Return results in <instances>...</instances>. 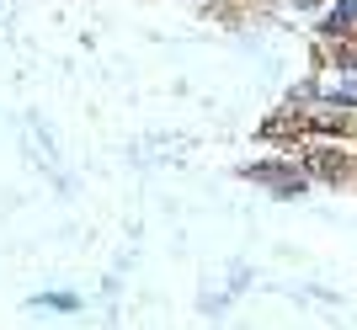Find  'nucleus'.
Listing matches in <instances>:
<instances>
[{
  "instance_id": "nucleus-1",
  "label": "nucleus",
  "mask_w": 357,
  "mask_h": 330,
  "mask_svg": "<svg viewBox=\"0 0 357 330\" xmlns=\"http://www.w3.org/2000/svg\"><path fill=\"white\" fill-rule=\"evenodd\" d=\"M310 176H320V181H342L347 176V155H331V150H320V155H310Z\"/></svg>"
},
{
  "instance_id": "nucleus-2",
  "label": "nucleus",
  "mask_w": 357,
  "mask_h": 330,
  "mask_svg": "<svg viewBox=\"0 0 357 330\" xmlns=\"http://www.w3.org/2000/svg\"><path fill=\"white\" fill-rule=\"evenodd\" d=\"M347 27H357V0H342V6L326 16V32H347Z\"/></svg>"
},
{
  "instance_id": "nucleus-3",
  "label": "nucleus",
  "mask_w": 357,
  "mask_h": 330,
  "mask_svg": "<svg viewBox=\"0 0 357 330\" xmlns=\"http://www.w3.org/2000/svg\"><path fill=\"white\" fill-rule=\"evenodd\" d=\"M320 96H331V102H352V107H357V80H326V86H320Z\"/></svg>"
},
{
  "instance_id": "nucleus-4",
  "label": "nucleus",
  "mask_w": 357,
  "mask_h": 330,
  "mask_svg": "<svg viewBox=\"0 0 357 330\" xmlns=\"http://www.w3.org/2000/svg\"><path fill=\"white\" fill-rule=\"evenodd\" d=\"M342 59H347V64H357V48H347V54H342Z\"/></svg>"
},
{
  "instance_id": "nucleus-5",
  "label": "nucleus",
  "mask_w": 357,
  "mask_h": 330,
  "mask_svg": "<svg viewBox=\"0 0 357 330\" xmlns=\"http://www.w3.org/2000/svg\"><path fill=\"white\" fill-rule=\"evenodd\" d=\"M304 6H314V0H304Z\"/></svg>"
}]
</instances>
